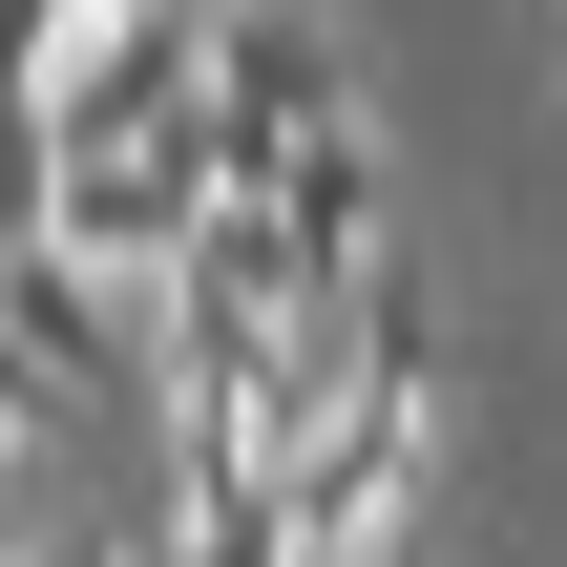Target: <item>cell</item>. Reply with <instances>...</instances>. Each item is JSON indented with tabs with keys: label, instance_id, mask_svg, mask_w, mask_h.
I'll use <instances>...</instances> for the list:
<instances>
[{
	"label": "cell",
	"instance_id": "obj_7",
	"mask_svg": "<svg viewBox=\"0 0 567 567\" xmlns=\"http://www.w3.org/2000/svg\"><path fill=\"white\" fill-rule=\"evenodd\" d=\"M0 567H147V547H0Z\"/></svg>",
	"mask_w": 567,
	"mask_h": 567
},
{
	"label": "cell",
	"instance_id": "obj_4",
	"mask_svg": "<svg viewBox=\"0 0 567 567\" xmlns=\"http://www.w3.org/2000/svg\"><path fill=\"white\" fill-rule=\"evenodd\" d=\"M274 210H295V252H316V295H337V274H379V126L337 105V126H316V147L274 168Z\"/></svg>",
	"mask_w": 567,
	"mask_h": 567
},
{
	"label": "cell",
	"instance_id": "obj_1",
	"mask_svg": "<svg viewBox=\"0 0 567 567\" xmlns=\"http://www.w3.org/2000/svg\"><path fill=\"white\" fill-rule=\"evenodd\" d=\"M421 379H358V400H316L295 442H274V505H295V547L316 567H400V505H421Z\"/></svg>",
	"mask_w": 567,
	"mask_h": 567
},
{
	"label": "cell",
	"instance_id": "obj_10",
	"mask_svg": "<svg viewBox=\"0 0 567 567\" xmlns=\"http://www.w3.org/2000/svg\"><path fill=\"white\" fill-rule=\"evenodd\" d=\"M0 252H21V210H0Z\"/></svg>",
	"mask_w": 567,
	"mask_h": 567
},
{
	"label": "cell",
	"instance_id": "obj_6",
	"mask_svg": "<svg viewBox=\"0 0 567 567\" xmlns=\"http://www.w3.org/2000/svg\"><path fill=\"white\" fill-rule=\"evenodd\" d=\"M42 421H84V400H63V379H42V358H21V316H0V463H21V442H42Z\"/></svg>",
	"mask_w": 567,
	"mask_h": 567
},
{
	"label": "cell",
	"instance_id": "obj_2",
	"mask_svg": "<svg viewBox=\"0 0 567 567\" xmlns=\"http://www.w3.org/2000/svg\"><path fill=\"white\" fill-rule=\"evenodd\" d=\"M210 189H231V168H210V105H168V126H84V147L42 168V231L105 252V274H168V252L210 231Z\"/></svg>",
	"mask_w": 567,
	"mask_h": 567
},
{
	"label": "cell",
	"instance_id": "obj_5",
	"mask_svg": "<svg viewBox=\"0 0 567 567\" xmlns=\"http://www.w3.org/2000/svg\"><path fill=\"white\" fill-rule=\"evenodd\" d=\"M147 567H316V547H295V505H274V463H189V505L147 526Z\"/></svg>",
	"mask_w": 567,
	"mask_h": 567
},
{
	"label": "cell",
	"instance_id": "obj_8",
	"mask_svg": "<svg viewBox=\"0 0 567 567\" xmlns=\"http://www.w3.org/2000/svg\"><path fill=\"white\" fill-rule=\"evenodd\" d=\"M0 547H21V463H0Z\"/></svg>",
	"mask_w": 567,
	"mask_h": 567
},
{
	"label": "cell",
	"instance_id": "obj_9",
	"mask_svg": "<svg viewBox=\"0 0 567 567\" xmlns=\"http://www.w3.org/2000/svg\"><path fill=\"white\" fill-rule=\"evenodd\" d=\"M63 21H126V0H63Z\"/></svg>",
	"mask_w": 567,
	"mask_h": 567
},
{
	"label": "cell",
	"instance_id": "obj_3",
	"mask_svg": "<svg viewBox=\"0 0 567 567\" xmlns=\"http://www.w3.org/2000/svg\"><path fill=\"white\" fill-rule=\"evenodd\" d=\"M337 105H358V63H337L316 0H210V168H231V189H274Z\"/></svg>",
	"mask_w": 567,
	"mask_h": 567
}]
</instances>
